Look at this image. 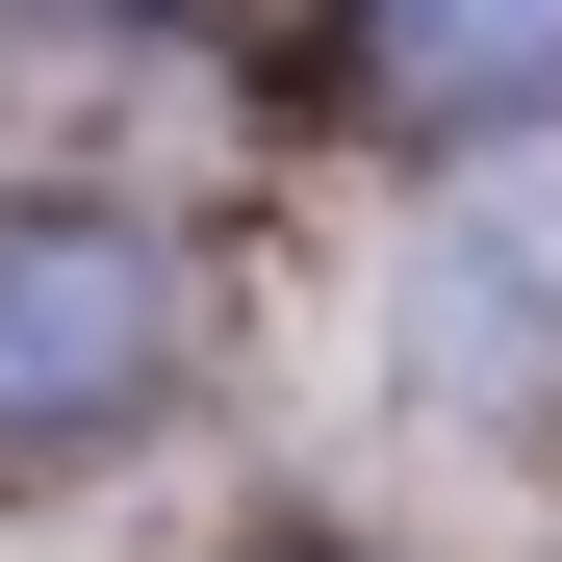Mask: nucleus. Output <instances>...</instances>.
Masks as SVG:
<instances>
[{
  "label": "nucleus",
  "instance_id": "nucleus-1",
  "mask_svg": "<svg viewBox=\"0 0 562 562\" xmlns=\"http://www.w3.org/2000/svg\"><path fill=\"white\" fill-rule=\"evenodd\" d=\"M179 384V281L103 205H0V435H103Z\"/></svg>",
  "mask_w": 562,
  "mask_h": 562
},
{
  "label": "nucleus",
  "instance_id": "nucleus-2",
  "mask_svg": "<svg viewBox=\"0 0 562 562\" xmlns=\"http://www.w3.org/2000/svg\"><path fill=\"white\" fill-rule=\"evenodd\" d=\"M435 333L460 358H562V128H512L435 231Z\"/></svg>",
  "mask_w": 562,
  "mask_h": 562
},
{
  "label": "nucleus",
  "instance_id": "nucleus-3",
  "mask_svg": "<svg viewBox=\"0 0 562 562\" xmlns=\"http://www.w3.org/2000/svg\"><path fill=\"white\" fill-rule=\"evenodd\" d=\"M358 77H384V103L537 128V103H562V0H358Z\"/></svg>",
  "mask_w": 562,
  "mask_h": 562
}]
</instances>
